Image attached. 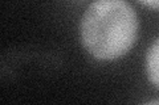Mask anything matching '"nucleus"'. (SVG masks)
Returning <instances> with one entry per match:
<instances>
[{
  "instance_id": "nucleus-4",
  "label": "nucleus",
  "mask_w": 159,
  "mask_h": 105,
  "mask_svg": "<svg viewBox=\"0 0 159 105\" xmlns=\"http://www.w3.org/2000/svg\"><path fill=\"white\" fill-rule=\"evenodd\" d=\"M145 105H159V100H154V101H150V103H147Z\"/></svg>"
},
{
  "instance_id": "nucleus-3",
  "label": "nucleus",
  "mask_w": 159,
  "mask_h": 105,
  "mask_svg": "<svg viewBox=\"0 0 159 105\" xmlns=\"http://www.w3.org/2000/svg\"><path fill=\"white\" fill-rule=\"evenodd\" d=\"M141 4L151 8H159V0H148V2H141Z\"/></svg>"
},
{
  "instance_id": "nucleus-1",
  "label": "nucleus",
  "mask_w": 159,
  "mask_h": 105,
  "mask_svg": "<svg viewBox=\"0 0 159 105\" xmlns=\"http://www.w3.org/2000/svg\"><path fill=\"white\" fill-rule=\"evenodd\" d=\"M138 28V16L131 4L123 0H98L84 12L80 37L92 57L113 61L131 49Z\"/></svg>"
},
{
  "instance_id": "nucleus-2",
  "label": "nucleus",
  "mask_w": 159,
  "mask_h": 105,
  "mask_svg": "<svg viewBox=\"0 0 159 105\" xmlns=\"http://www.w3.org/2000/svg\"><path fill=\"white\" fill-rule=\"evenodd\" d=\"M146 74L150 82L159 88V38H157L146 54Z\"/></svg>"
}]
</instances>
